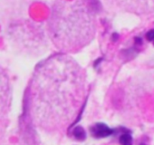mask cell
I'll return each mask as SVG.
<instances>
[{"label": "cell", "instance_id": "cell-1", "mask_svg": "<svg viewBox=\"0 0 154 145\" xmlns=\"http://www.w3.org/2000/svg\"><path fill=\"white\" fill-rule=\"evenodd\" d=\"M100 0H54L46 24L50 42L60 51L82 50L94 39Z\"/></svg>", "mask_w": 154, "mask_h": 145}, {"label": "cell", "instance_id": "cell-2", "mask_svg": "<svg viewBox=\"0 0 154 145\" xmlns=\"http://www.w3.org/2000/svg\"><path fill=\"white\" fill-rule=\"evenodd\" d=\"M104 3L119 11L136 15H146L154 12V0H103Z\"/></svg>", "mask_w": 154, "mask_h": 145}, {"label": "cell", "instance_id": "cell-3", "mask_svg": "<svg viewBox=\"0 0 154 145\" xmlns=\"http://www.w3.org/2000/svg\"><path fill=\"white\" fill-rule=\"evenodd\" d=\"M91 132L95 138H104L112 135L113 133V130L109 128L104 123L98 122L91 128Z\"/></svg>", "mask_w": 154, "mask_h": 145}, {"label": "cell", "instance_id": "cell-4", "mask_svg": "<svg viewBox=\"0 0 154 145\" xmlns=\"http://www.w3.org/2000/svg\"><path fill=\"white\" fill-rule=\"evenodd\" d=\"M72 134H73V136H74L77 140H85V137H86L85 131L84 128L81 127V126H78V127L74 128Z\"/></svg>", "mask_w": 154, "mask_h": 145}, {"label": "cell", "instance_id": "cell-5", "mask_svg": "<svg viewBox=\"0 0 154 145\" xmlns=\"http://www.w3.org/2000/svg\"><path fill=\"white\" fill-rule=\"evenodd\" d=\"M119 141L121 145H132V137L130 133L126 132L121 135Z\"/></svg>", "mask_w": 154, "mask_h": 145}, {"label": "cell", "instance_id": "cell-6", "mask_svg": "<svg viewBox=\"0 0 154 145\" xmlns=\"http://www.w3.org/2000/svg\"><path fill=\"white\" fill-rule=\"evenodd\" d=\"M146 38L148 41H153L154 40V29H151L149 30V32H147L146 34Z\"/></svg>", "mask_w": 154, "mask_h": 145}, {"label": "cell", "instance_id": "cell-7", "mask_svg": "<svg viewBox=\"0 0 154 145\" xmlns=\"http://www.w3.org/2000/svg\"><path fill=\"white\" fill-rule=\"evenodd\" d=\"M140 145H146V144H145V143H140Z\"/></svg>", "mask_w": 154, "mask_h": 145}]
</instances>
